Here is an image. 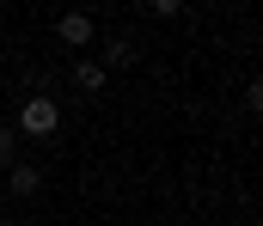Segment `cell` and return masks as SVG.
Returning a JSON list of instances; mask_svg holds the SVG:
<instances>
[{"label":"cell","mask_w":263,"mask_h":226,"mask_svg":"<svg viewBox=\"0 0 263 226\" xmlns=\"http://www.w3.org/2000/svg\"><path fill=\"white\" fill-rule=\"evenodd\" d=\"M55 129H62V104L43 98V92H31V98L18 104V135H25V141H49Z\"/></svg>","instance_id":"6da1fadb"},{"label":"cell","mask_w":263,"mask_h":226,"mask_svg":"<svg viewBox=\"0 0 263 226\" xmlns=\"http://www.w3.org/2000/svg\"><path fill=\"white\" fill-rule=\"evenodd\" d=\"M55 37H62L67 49H92V43H98V25H92L86 12H62V18H55Z\"/></svg>","instance_id":"7a4b0ae2"},{"label":"cell","mask_w":263,"mask_h":226,"mask_svg":"<svg viewBox=\"0 0 263 226\" xmlns=\"http://www.w3.org/2000/svg\"><path fill=\"white\" fill-rule=\"evenodd\" d=\"M6 190H12V196H37V190H43V171H37V165H12V171H6Z\"/></svg>","instance_id":"3957f363"},{"label":"cell","mask_w":263,"mask_h":226,"mask_svg":"<svg viewBox=\"0 0 263 226\" xmlns=\"http://www.w3.org/2000/svg\"><path fill=\"white\" fill-rule=\"evenodd\" d=\"M135 61H141V49H135L129 37H110V43H104V61H98V68H135Z\"/></svg>","instance_id":"277c9868"},{"label":"cell","mask_w":263,"mask_h":226,"mask_svg":"<svg viewBox=\"0 0 263 226\" xmlns=\"http://www.w3.org/2000/svg\"><path fill=\"white\" fill-rule=\"evenodd\" d=\"M73 86H80V92H104V68H98V61H80V68H73Z\"/></svg>","instance_id":"5b68a950"},{"label":"cell","mask_w":263,"mask_h":226,"mask_svg":"<svg viewBox=\"0 0 263 226\" xmlns=\"http://www.w3.org/2000/svg\"><path fill=\"white\" fill-rule=\"evenodd\" d=\"M0 165H6V171H12V165H18V135H12V129H6V122H0Z\"/></svg>","instance_id":"8992f818"}]
</instances>
